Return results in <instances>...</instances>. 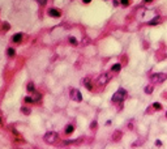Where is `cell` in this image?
I'll use <instances>...</instances> for the list:
<instances>
[{
  "label": "cell",
  "mask_w": 167,
  "mask_h": 149,
  "mask_svg": "<svg viewBox=\"0 0 167 149\" xmlns=\"http://www.w3.org/2000/svg\"><path fill=\"white\" fill-rule=\"evenodd\" d=\"M82 82H84V85H85V86L88 88L89 90H91V89H93V86H91L90 80H89V79H84V81H82Z\"/></svg>",
  "instance_id": "9c48e42d"
},
{
  "label": "cell",
  "mask_w": 167,
  "mask_h": 149,
  "mask_svg": "<svg viewBox=\"0 0 167 149\" xmlns=\"http://www.w3.org/2000/svg\"><path fill=\"white\" fill-rule=\"evenodd\" d=\"M82 1H84V3H85V4H89V3H90V1H91V0H82Z\"/></svg>",
  "instance_id": "603a6c76"
},
{
  "label": "cell",
  "mask_w": 167,
  "mask_h": 149,
  "mask_svg": "<svg viewBox=\"0 0 167 149\" xmlns=\"http://www.w3.org/2000/svg\"><path fill=\"white\" fill-rule=\"evenodd\" d=\"M166 79H167V75H166V73H156V75H153V76H151V81L157 82V84H159V82H163Z\"/></svg>",
  "instance_id": "3957f363"
},
{
  "label": "cell",
  "mask_w": 167,
  "mask_h": 149,
  "mask_svg": "<svg viewBox=\"0 0 167 149\" xmlns=\"http://www.w3.org/2000/svg\"><path fill=\"white\" fill-rule=\"evenodd\" d=\"M21 110H22V113L25 114V115H29V114H30V110H29L28 107H22Z\"/></svg>",
  "instance_id": "5bb4252c"
},
{
  "label": "cell",
  "mask_w": 167,
  "mask_h": 149,
  "mask_svg": "<svg viewBox=\"0 0 167 149\" xmlns=\"http://www.w3.org/2000/svg\"><path fill=\"white\" fill-rule=\"evenodd\" d=\"M69 42H71V43H73V45H77V41L74 39L73 37H71V38H69Z\"/></svg>",
  "instance_id": "d6986e66"
},
{
  "label": "cell",
  "mask_w": 167,
  "mask_h": 149,
  "mask_svg": "<svg viewBox=\"0 0 167 149\" xmlns=\"http://www.w3.org/2000/svg\"><path fill=\"white\" fill-rule=\"evenodd\" d=\"M145 3H150V1H151V0H144Z\"/></svg>",
  "instance_id": "cb8c5ba5"
},
{
  "label": "cell",
  "mask_w": 167,
  "mask_h": 149,
  "mask_svg": "<svg viewBox=\"0 0 167 149\" xmlns=\"http://www.w3.org/2000/svg\"><path fill=\"white\" fill-rule=\"evenodd\" d=\"M156 145L161 146V145H162V143H161V141H159V140H157V141H156Z\"/></svg>",
  "instance_id": "7402d4cb"
},
{
  "label": "cell",
  "mask_w": 167,
  "mask_h": 149,
  "mask_svg": "<svg viewBox=\"0 0 167 149\" xmlns=\"http://www.w3.org/2000/svg\"><path fill=\"white\" fill-rule=\"evenodd\" d=\"M125 97H127V92L120 88V89L112 96V102H123L125 99Z\"/></svg>",
  "instance_id": "6da1fadb"
},
{
  "label": "cell",
  "mask_w": 167,
  "mask_h": 149,
  "mask_svg": "<svg viewBox=\"0 0 167 149\" xmlns=\"http://www.w3.org/2000/svg\"><path fill=\"white\" fill-rule=\"evenodd\" d=\"M157 22H159V17H154L151 21H149L150 25H154V24H157Z\"/></svg>",
  "instance_id": "7c38bea8"
},
{
  "label": "cell",
  "mask_w": 167,
  "mask_h": 149,
  "mask_svg": "<svg viewBox=\"0 0 167 149\" xmlns=\"http://www.w3.org/2000/svg\"><path fill=\"white\" fill-rule=\"evenodd\" d=\"M73 131H74V127L72 126V124L67 126V128H65V133H67V135H71V133L73 132Z\"/></svg>",
  "instance_id": "ba28073f"
},
{
  "label": "cell",
  "mask_w": 167,
  "mask_h": 149,
  "mask_svg": "<svg viewBox=\"0 0 167 149\" xmlns=\"http://www.w3.org/2000/svg\"><path fill=\"white\" fill-rule=\"evenodd\" d=\"M120 68H122V65H120L119 63H116V64H114V65H112V68H111V69H112L114 72H119Z\"/></svg>",
  "instance_id": "30bf717a"
},
{
  "label": "cell",
  "mask_w": 167,
  "mask_h": 149,
  "mask_svg": "<svg viewBox=\"0 0 167 149\" xmlns=\"http://www.w3.org/2000/svg\"><path fill=\"white\" fill-rule=\"evenodd\" d=\"M25 102H28V103H34L35 99L33 98V97H26V98H25Z\"/></svg>",
  "instance_id": "8fae6325"
},
{
  "label": "cell",
  "mask_w": 167,
  "mask_h": 149,
  "mask_svg": "<svg viewBox=\"0 0 167 149\" xmlns=\"http://www.w3.org/2000/svg\"><path fill=\"white\" fill-rule=\"evenodd\" d=\"M145 92H146V93H151V92H153V88H151V86L145 88Z\"/></svg>",
  "instance_id": "ac0fdd59"
},
{
  "label": "cell",
  "mask_w": 167,
  "mask_h": 149,
  "mask_svg": "<svg viewBox=\"0 0 167 149\" xmlns=\"http://www.w3.org/2000/svg\"><path fill=\"white\" fill-rule=\"evenodd\" d=\"M12 41H13L14 43H20L21 41H22V34H21V33L14 34V35H13V38H12Z\"/></svg>",
  "instance_id": "8992f818"
},
{
  "label": "cell",
  "mask_w": 167,
  "mask_h": 149,
  "mask_svg": "<svg viewBox=\"0 0 167 149\" xmlns=\"http://www.w3.org/2000/svg\"><path fill=\"white\" fill-rule=\"evenodd\" d=\"M28 90L29 92H34V84H33V82H30V84H28Z\"/></svg>",
  "instance_id": "4fadbf2b"
},
{
  "label": "cell",
  "mask_w": 167,
  "mask_h": 149,
  "mask_svg": "<svg viewBox=\"0 0 167 149\" xmlns=\"http://www.w3.org/2000/svg\"><path fill=\"white\" fill-rule=\"evenodd\" d=\"M71 98L74 99V101H77V102H80L82 99V96H81V93H80L77 89H72L71 90Z\"/></svg>",
  "instance_id": "5b68a950"
},
{
  "label": "cell",
  "mask_w": 167,
  "mask_h": 149,
  "mask_svg": "<svg viewBox=\"0 0 167 149\" xmlns=\"http://www.w3.org/2000/svg\"><path fill=\"white\" fill-rule=\"evenodd\" d=\"M153 107H154V109H157V110H161L162 109V105L158 103V102H156V103H153Z\"/></svg>",
  "instance_id": "9a60e30c"
},
{
  "label": "cell",
  "mask_w": 167,
  "mask_h": 149,
  "mask_svg": "<svg viewBox=\"0 0 167 149\" xmlns=\"http://www.w3.org/2000/svg\"><path fill=\"white\" fill-rule=\"evenodd\" d=\"M48 14H50V16L51 17H60V11H57V9H50V11H48Z\"/></svg>",
  "instance_id": "52a82bcc"
},
{
  "label": "cell",
  "mask_w": 167,
  "mask_h": 149,
  "mask_svg": "<svg viewBox=\"0 0 167 149\" xmlns=\"http://www.w3.org/2000/svg\"><path fill=\"white\" fill-rule=\"evenodd\" d=\"M110 81V75L108 73H102L98 79V85H106Z\"/></svg>",
  "instance_id": "277c9868"
},
{
  "label": "cell",
  "mask_w": 167,
  "mask_h": 149,
  "mask_svg": "<svg viewBox=\"0 0 167 149\" xmlns=\"http://www.w3.org/2000/svg\"><path fill=\"white\" fill-rule=\"evenodd\" d=\"M166 115H167V113H166Z\"/></svg>",
  "instance_id": "d4e9b609"
},
{
  "label": "cell",
  "mask_w": 167,
  "mask_h": 149,
  "mask_svg": "<svg viewBox=\"0 0 167 149\" xmlns=\"http://www.w3.org/2000/svg\"><path fill=\"white\" fill-rule=\"evenodd\" d=\"M57 140V133L56 132H47L45 135V141L47 144H54Z\"/></svg>",
  "instance_id": "7a4b0ae2"
},
{
  "label": "cell",
  "mask_w": 167,
  "mask_h": 149,
  "mask_svg": "<svg viewBox=\"0 0 167 149\" xmlns=\"http://www.w3.org/2000/svg\"><path fill=\"white\" fill-rule=\"evenodd\" d=\"M120 3H122L123 5H125V7H127L128 4H129V0H120Z\"/></svg>",
  "instance_id": "e0dca14e"
},
{
  "label": "cell",
  "mask_w": 167,
  "mask_h": 149,
  "mask_svg": "<svg viewBox=\"0 0 167 149\" xmlns=\"http://www.w3.org/2000/svg\"><path fill=\"white\" fill-rule=\"evenodd\" d=\"M4 31H7V30H8V29H9V24L8 22H4Z\"/></svg>",
  "instance_id": "ffe728a7"
},
{
  "label": "cell",
  "mask_w": 167,
  "mask_h": 149,
  "mask_svg": "<svg viewBox=\"0 0 167 149\" xmlns=\"http://www.w3.org/2000/svg\"><path fill=\"white\" fill-rule=\"evenodd\" d=\"M7 54H8L9 56H13V55H14V50H13V48H8V50H7Z\"/></svg>",
  "instance_id": "2e32d148"
},
{
  "label": "cell",
  "mask_w": 167,
  "mask_h": 149,
  "mask_svg": "<svg viewBox=\"0 0 167 149\" xmlns=\"http://www.w3.org/2000/svg\"><path fill=\"white\" fill-rule=\"evenodd\" d=\"M37 1H38L39 4H42V5H43V4H46V1H47V0H37Z\"/></svg>",
  "instance_id": "44dd1931"
}]
</instances>
